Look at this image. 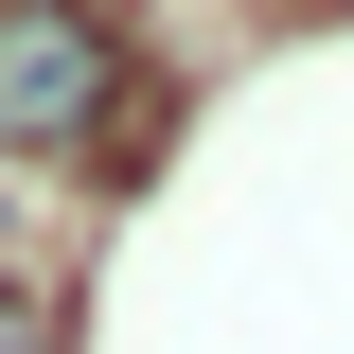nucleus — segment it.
Returning <instances> with one entry per match:
<instances>
[{"instance_id":"nucleus-1","label":"nucleus","mask_w":354,"mask_h":354,"mask_svg":"<svg viewBox=\"0 0 354 354\" xmlns=\"http://www.w3.org/2000/svg\"><path fill=\"white\" fill-rule=\"evenodd\" d=\"M106 71V0H0V142H88Z\"/></svg>"}]
</instances>
